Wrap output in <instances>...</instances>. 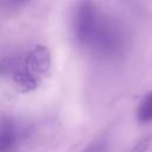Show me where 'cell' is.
I'll list each match as a JSON object with an SVG mask.
<instances>
[{"label":"cell","instance_id":"obj_1","mask_svg":"<svg viewBox=\"0 0 152 152\" xmlns=\"http://www.w3.org/2000/svg\"><path fill=\"white\" fill-rule=\"evenodd\" d=\"M51 65V56L48 48L34 46L15 65L13 80L18 89L23 93L34 90L46 77Z\"/></svg>","mask_w":152,"mask_h":152},{"label":"cell","instance_id":"obj_2","mask_svg":"<svg viewBox=\"0 0 152 152\" xmlns=\"http://www.w3.org/2000/svg\"><path fill=\"white\" fill-rule=\"evenodd\" d=\"M103 14L93 0L76 2L71 15V30L78 45L88 49Z\"/></svg>","mask_w":152,"mask_h":152},{"label":"cell","instance_id":"obj_3","mask_svg":"<svg viewBox=\"0 0 152 152\" xmlns=\"http://www.w3.org/2000/svg\"><path fill=\"white\" fill-rule=\"evenodd\" d=\"M20 144V128L15 120L0 115V152H17Z\"/></svg>","mask_w":152,"mask_h":152},{"label":"cell","instance_id":"obj_4","mask_svg":"<svg viewBox=\"0 0 152 152\" xmlns=\"http://www.w3.org/2000/svg\"><path fill=\"white\" fill-rule=\"evenodd\" d=\"M137 119L141 124L152 122V90L148 91L140 101L137 109Z\"/></svg>","mask_w":152,"mask_h":152},{"label":"cell","instance_id":"obj_5","mask_svg":"<svg viewBox=\"0 0 152 152\" xmlns=\"http://www.w3.org/2000/svg\"><path fill=\"white\" fill-rule=\"evenodd\" d=\"M31 0H0V7L5 11H18L21 7L26 6Z\"/></svg>","mask_w":152,"mask_h":152},{"label":"cell","instance_id":"obj_6","mask_svg":"<svg viewBox=\"0 0 152 152\" xmlns=\"http://www.w3.org/2000/svg\"><path fill=\"white\" fill-rule=\"evenodd\" d=\"M151 135H146V137H144V138H141L131 150H129V152H146L147 151V148H148V146H150V144H151Z\"/></svg>","mask_w":152,"mask_h":152},{"label":"cell","instance_id":"obj_7","mask_svg":"<svg viewBox=\"0 0 152 152\" xmlns=\"http://www.w3.org/2000/svg\"><path fill=\"white\" fill-rule=\"evenodd\" d=\"M87 152H106V144H103V142L96 144L93 147H90Z\"/></svg>","mask_w":152,"mask_h":152}]
</instances>
